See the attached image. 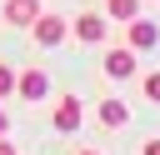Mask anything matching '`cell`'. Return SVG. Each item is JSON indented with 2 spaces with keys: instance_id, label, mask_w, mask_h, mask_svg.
Segmentation results:
<instances>
[{
  "instance_id": "1",
  "label": "cell",
  "mask_w": 160,
  "mask_h": 155,
  "mask_svg": "<svg viewBox=\"0 0 160 155\" xmlns=\"http://www.w3.org/2000/svg\"><path fill=\"white\" fill-rule=\"evenodd\" d=\"M70 35H75L80 45H105V40L115 35V20H110L105 10H80V15L70 20Z\"/></svg>"
},
{
  "instance_id": "2",
  "label": "cell",
  "mask_w": 160,
  "mask_h": 155,
  "mask_svg": "<svg viewBox=\"0 0 160 155\" xmlns=\"http://www.w3.org/2000/svg\"><path fill=\"white\" fill-rule=\"evenodd\" d=\"M135 70H140V50H130L125 40H115V45L105 40V55H100V75H105V80H130Z\"/></svg>"
},
{
  "instance_id": "3",
  "label": "cell",
  "mask_w": 160,
  "mask_h": 155,
  "mask_svg": "<svg viewBox=\"0 0 160 155\" xmlns=\"http://www.w3.org/2000/svg\"><path fill=\"white\" fill-rule=\"evenodd\" d=\"M25 30H30V35H35V45H45V50H55V45H65V40H70V20H65V15H55V10H40Z\"/></svg>"
},
{
  "instance_id": "4",
  "label": "cell",
  "mask_w": 160,
  "mask_h": 155,
  "mask_svg": "<svg viewBox=\"0 0 160 155\" xmlns=\"http://www.w3.org/2000/svg\"><path fill=\"white\" fill-rule=\"evenodd\" d=\"M50 125H55L60 135H75V130L85 125V105H80V95H60V100H55V115H50Z\"/></svg>"
},
{
  "instance_id": "5",
  "label": "cell",
  "mask_w": 160,
  "mask_h": 155,
  "mask_svg": "<svg viewBox=\"0 0 160 155\" xmlns=\"http://www.w3.org/2000/svg\"><path fill=\"white\" fill-rule=\"evenodd\" d=\"M130 50H155L160 45V25L155 20H145V15H135V20H125V35H120Z\"/></svg>"
},
{
  "instance_id": "6",
  "label": "cell",
  "mask_w": 160,
  "mask_h": 155,
  "mask_svg": "<svg viewBox=\"0 0 160 155\" xmlns=\"http://www.w3.org/2000/svg\"><path fill=\"white\" fill-rule=\"evenodd\" d=\"M15 90H20V100H30V105H35V100H45V95H50V75H45L40 65H30L25 75H15Z\"/></svg>"
},
{
  "instance_id": "7",
  "label": "cell",
  "mask_w": 160,
  "mask_h": 155,
  "mask_svg": "<svg viewBox=\"0 0 160 155\" xmlns=\"http://www.w3.org/2000/svg\"><path fill=\"white\" fill-rule=\"evenodd\" d=\"M95 120L105 130H120V125H130V105L120 95H105V100H95Z\"/></svg>"
},
{
  "instance_id": "8",
  "label": "cell",
  "mask_w": 160,
  "mask_h": 155,
  "mask_svg": "<svg viewBox=\"0 0 160 155\" xmlns=\"http://www.w3.org/2000/svg\"><path fill=\"white\" fill-rule=\"evenodd\" d=\"M35 15H40V0H5V25H20L25 30Z\"/></svg>"
},
{
  "instance_id": "9",
  "label": "cell",
  "mask_w": 160,
  "mask_h": 155,
  "mask_svg": "<svg viewBox=\"0 0 160 155\" xmlns=\"http://www.w3.org/2000/svg\"><path fill=\"white\" fill-rule=\"evenodd\" d=\"M105 15H110L115 25H125V20L140 15V0H105Z\"/></svg>"
},
{
  "instance_id": "10",
  "label": "cell",
  "mask_w": 160,
  "mask_h": 155,
  "mask_svg": "<svg viewBox=\"0 0 160 155\" xmlns=\"http://www.w3.org/2000/svg\"><path fill=\"white\" fill-rule=\"evenodd\" d=\"M140 90H145V100H150V105H160V70H150V75L140 80Z\"/></svg>"
},
{
  "instance_id": "11",
  "label": "cell",
  "mask_w": 160,
  "mask_h": 155,
  "mask_svg": "<svg viewBox=\"0 0 160 155\" xmlns=\"http://www.w3.org/2000/svg\"><path fill=\"white\" fill-rule=\"evenodd\" d=\"M10 95H15V70L0 65V100H10Z\"/></svg>"
},
{
  "instance_id": "12",
  "label": "cell",
  "mask_w": 160,
  "mask_h": 155,
  "mask_svg": "<svg viewBox=\"0 0 160 155\" xmlns=\"http://www.w3.org/2000/svg\"><path fill=\"white\" fill-rule=\"evenodd\" d=\"M140 155H160V135H150V140L140 145Z\"/></svg>"
},
{
  "instance_id": "13",
  "label": "cell",
  "mask_w": 160,
  "mask_h": 155,
  "mask_svg": "<svg viewBox=\"0 0 160 155\" xmlns=\"http://www.w3.org/2000/svg\"><path fill=\"white\" fill-rule=\"evenodd\" d=\"M0 155H20V150L10 145V135H0Z\"/></svg>"
},
{
  "instance_id": "14",
  "label": "cell",
  "mask_w": 160,
  "mask_h": 155,
  "mask_svg": "<svg viewBox=\"0 0 160 155\" xmlns=\"http://www.w3.org/2000/svg\"><path fill=\"white\" fill-rule=\"evenodd\" d=\"M0 135H10V115L5 110H0Z\"/></svg>"
},
{
  "instance_id": "15",
  "label": "cell",
  "mask_w": 160,
  "mask_h": 155,
  "mask_svg": "<svg viewBox=\"0 0 160 155\" xmlns=\"http://www.w3.org/2000/svg\"><path fill=\"white\" fill-rule=\"evenodd\" d=\"M70 155H100V150H95V145H80V150H70Z\"/></svg>"
}]
</instances>
